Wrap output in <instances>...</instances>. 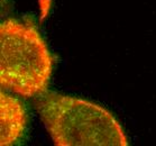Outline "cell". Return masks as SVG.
<instances>
[{"mask_svg":"<svg viewBox=\"0 0 156 146\" xmlns=\"http://www.w3.org/2000/svg\"><path fill=\"white\" fill-rule=\"evenodd\" d=\"M1 133L0 144L15 145L20 142L27 129V112L24 105L8 93L0 92Z\"/></svg>","mask_w":156,"mask_h":146,"instance_id":"obj_3","label":"cell"},{"mask_svg":"<svg viewBox=\"0 0 156 146\" xmlns=\"http://www.w3.org/2000/svg\"><path fill=\"white\" fill-rule=\"evenodd\" d=\"M37 109L53 142L62 146H126L125 133L103 107L76 97L48 91Z\"/></svg>","mask_w":156,"mask_h":146,"instance_id":"obj_1","label":"cell"},{"mask_svg":"<svg viewBox=\"0 0 156 146\" xmlns=\"http://www.w3.org/2000/svg\"><path fill=\"white\" fill-rule=\"evenodd\" d=\"M54 61L45 41L30 24L9 18L0 26L1 87L26 98L47 91Z\"/></svg>","mask_w":156,"mask_h":146,"instance_id":"obj_2","label":"cell"}]
</instances>
